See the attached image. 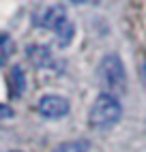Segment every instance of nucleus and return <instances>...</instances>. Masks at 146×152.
<instances>
[{
    "instance_id": "f257e3e1",
    "label": "nucleus",
    "mask_w": 146,
    "mask_h": 152,
    "mask_svg": "<svg viewBox=\"0 0 146 152\" xmlns=\"http://www.w3.org/2000/svg\"><path fill=\"white\" fill-rule=\"evenodd\" d=\"M120 116H122L120 101L110 92H103L95 99L88 111V124L92 129H110L120 120Z\"/></svg>"
},
{
    "instance_id": "9b49d317",
    "label": "nucleus",
    "mask_w": 146,
    "mask_h": 152,
    "mask_svg": "<svg viewBox=\"0 0 146 152\" xmlns=\"http://www.w3.org/2000/svg\"><path fill=\"white\" fill-rule=\"evenodd\" d=\"M69 2H73V4H82V2H86V0H69Z\"/></svg>"
},
{
    "instance_id": "7ed1b4c3",
    "label": "nucleus",
    "mask_w": 146,
    "mask_h": 152,
    "mask_svg": "<svg viewBox=\"0 0 146 152\" xmlns=\"http://www.w3.org/2000/svg\"><path fill=\"white\" fill-rule=\"evenodd\" d=\"M39 114L47 120H58L69 114V101L60 94H45L39 101Z\"/></svg>"
},
{
    "instance_id": "423d86ee",
    "label": "nucleus",
    "mask_w": 146,
    "mask_h": 152,
    "mask_svg": "<svg viewBox=\"0 0 146 152\" xmlns=\"http://www.w3.org/2000/svg\"><path fill=\"white\" fill-rule=\"evenodd\" d=\"M26 90V75L22 66H11V71H9V92H11V96H22Z\"/></svg>"
},
{
    "instance_id": "20e7f679",
    "label": "nucleus",
    "mask_w": 146,
    "mask_h": 152,
    "mask_svg": "<svg viewBox=\"0 0 146 152\" xmlns=\"http://www.w3.org/2000/svg\"><path fill=\"white\" fill-rule=\"evenodd\" d=\"M28 60L32 62V66L41 71H56V58L52 54V49L45 45H30L28 47Z\"/></svg>"
},
{
    "instance_id": "6e6552de",
    "label": "nucleus",
    "mask_w": 146,
    "mask_h": 152,
    "mask_svg": "<svg viewBox=\"0 0 146 152\" xmlns=\"http://www.w3.org/2000/svg\"><path fill=\"white\" fill-rule=\"evenodd\" d=\"M52 152H90V144L86 139H71L58 144Z\"/></svg>"
},
{
    "instance_id": "1a4fd4ad",
    "label": "nucleus",
    "mask_w": 146,
    "mask_h": 152,
    "mask_svg": "<svg viewBox=\"0 0 146 152\" xmlns=\"http://www.w3.org/2000/svg\"><path fill=\"white\" fill-rule=\"evenodd\" d=\"M13 54V39L9 32H0V64H4Z\"/></svg>"
},
{
    "instance_id": "9d476101",
    "label": "nucleus",
    "mask_w": 146,
    "mask_h": 152,
    "mask_svg": "<svg viewBox=\"0 0 146 152\" xmlns=\"http://www.w3.org/2000/svg\"><path fill=\"white\" fill-rule=\"evenodd\" d=\"M11 116H13V109L9 107V105H2V103H0V120L11 118Z\"/></svg>"
},
{
    "instance_id": "f03ea898",
    "label": "nucleus",
    "mask_w": 146,
    "mask_h": 152,
    "mask_svg": "<svg viewBox=\"0 0 146 152\" xmlns=\"http://www.w3.org/2000/svg\"><path fill=\"white\" fill-rule=\"evenodd\" d=\"M97 75L101 79L103 86H108V90H125V82H127V73H125L122 60L116 54H108L101 58Z\"/></svg>"
},
{
    "instance_id": "0eeeda50",
    "label": "nucleus",
    "mask_w": 146,
    "mask_h": 152,
    "mask_svg": "<svg viewBox=\"0 0 146 152\" xmlns=\"http://www.w3.org/2000/svg\"><path fill=\"white\" fill-rule=\"evenodd\" d=\"M54 34H56V41L60 47H67L71 41H73V34H75V26H73V22L69 17H65L62 22L54 28Z\"/></svg>"
},
{
    "instance_id": "39448f33",
    "label": "nucleus",
    "mask_w": 146,
    "mask_h": 152,
    "mask_svg": "<svg viewBox=\"0 0 146 152\" xmlns=\"http://www.w3.org/2000/svg\"><path fill=\"white\" fill-rule=\"evenodd\" d=\"M67 17V13H65V9H62L60 4H54V7H47L43 13H39V17H37V22H39V26H43V28H49V30H54L62 19Z\"/></svg>"
}]
</instances>
